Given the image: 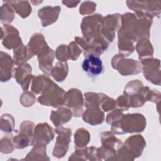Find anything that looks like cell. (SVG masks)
<instances>
[{
  "mask_svg": "<svg viewBox=\"0 0 161 161\" xmlns=\"http://www.w3.org/2000/svg\"><path fill=\"white\" fill-rule=\"evenodd\" d=\"M153 19L138 17L134 13L121 14V23L118 31L119 54L128 57L135 50L134 43L138 40L150 38V29Z\"/></svg>",
  "mask_w": 161,
  "mask_h": 161,
  "instance_id": "obj_1",
  "label": "cell"
},
{
  "mask_svg": "<svg viewBox=\"0 0 161 161\" xmlns=\"http://www.w3.org/2000/svg\"><path fill=\"white\" fill-rule=\"evenodd\" d=\"M147 120L142 114L128 113L123 114L118 121L112 124L111 130L116 135L139 133L145 130Z\"/></svg>",
  "mask_w": 161,
  "mask_h": 161,
  "instance_id": "obj_2",
  "label": "cell"
},
{
  "mask_svg": "<svg viewBox=\"0 0 161 161\" xmlns=\"http://www.w3.org/2000/svg\"><path fill=\"white\" fill-rule=\"evenodd\" d=\"M146 146L144 138L141 135L129 136L117 152L116 160H133L139 157Z\"/></svg>",
  "mask_w": 161,
  "mask_h": 161,
  "instance_id": "obj_3",
  "label": "cell"
},
{
  "mask_svg": "<svg viewBox=\"0 0 161 161\" xmlns=\"http://www.w3.org/2000/svg\"><path fill=\"white\" fill-rule=\"evenodd\" d=\"M100 138L102 146L97 148V155L99 160H115L117 152L123 143L116 137L111 131L102 132L100 134Z\"/></svg>",
  "mask_w": 161,
  "mask_h": 161,
  "instance_id": "obj_4",
  "label": "cell"
},
{
  "mask_svg": "<svg viewBox=\"0 0 161 161\" xmlns=\"http://www.w3.org/2000/svg\"><path fill=\"white\" fill-rule=\"evenodd\" d=\"M103 19V16L99 13L87 16L82 19L80 28L86 40H106L101 33Z\"/></svg>",
  "mask_w": 161,
  "mask_h": 161,
  "instance_id": "obj_5",
  "label": "cell"
},
{
  "mask_svg": "<svg viewBox=\"0 0 161 161\" xmlns=\"http://www.w3.org/2000/svg\"><path fill=\"white\" fill-rule=\"evenodd\" d=\"M65 93L62 88L51 80L38 97V101L43 106L59 108L64 104Z\"/></svg>",
  "mask_w": 161,
  "mask_h": 161,
  "instance_id": "obj_6",
  "label": "cell"
},
{
  "mask_svg": "<svg viewBox=\"0 0 161 161\" xmlns=\"http://www.w3.org/2000/svg\"><path fill=\"white\" fill-rule=\"evenodd\" d=\"M126 4L138 17H148L153 19L160 14V1H126Z\"/></svg>",
  "mask_w": 161,
  "mask_h": 161,
  "instance_id": "obj_7",
  "label": "cell"
},
{
  "mask_svg": "<svg viewBox=\"0 0 161 161\" xmlns=\"http://www.w3.org/2000/svg\"><path fill=\"white\" fill-rule=\"evenodd\" d=\"M111 65L114 69L117 70L123 76L136 75L142 71V65L140 62L131 58H125V57L119 53L113 57Z\"/></svg>",
  "mask_w": 161,
  "mask_h": 161,
  "instance_id": "obj_8",
  "label": "cell"
},
{
  "mask_svg": "<svg viewBox=\"0 0 161 161\" xmlns=\"http://www.w3.org/2000/svg\"><path fill=\"white\" fill-rule=\"evenodd\" d=\"M35 124L31 121H23L19 125V131L15 130L18 134L13 136V141L15 148L23 149L31 145Z\"/></svg>",
  "mask_w": 161,
  "mask_h": 161,
  "instance_id": "obj_9",
  "label": "cell"
},
{
  "mask_svg": "<svg viewBox=\"0 0 161 161\" xmlns=\"http://www.w3.org/2000/svg\"><path fill=\"white\" fill-rule=\"evenodd\" d=\"M55 131L57 134V136L52 154L55 157L60 158H62L69 150V144L71 142L72 130L69 128L61 126L57 127Z\"/></svg>",
  "mask_w": 161,
  "mask_h": 161,
  "instance_id": "obj_10",
  "label": "cell"
},
{
  "mask_svg": "<svg viewBox=\"0 0 161 161\" xmlns=\"http://www.w3.org/2000/svg\"><path fill=\"white\" fill-rule=\"evenodd\" d=\"M64 104L72 111L74 116H81L84 113V105L82 92L75 88L69 89L65 93Z\"/></svg>",
  "mask_w": 161,
  "mask_h": 161,
  "instance_id": "obj_11",
  "label": "cell"
},
{
  "mask_svg": "<svg viewBox=\"0 0 161 161\" xmlns=\"http://www.w3.org/2000/svg\"><path fill=\"white\" fill-rule=\"evenodd\" d=\"M140 63L144 77L150 82L160 86L161 81L160 60L153 57L147 58L140 60Z\"/></svg>",
  "mask_w": 161,
  "mask_h": 161,
  "instance_id": "obj_12",
  "label": "cell"
},
{
  "mask_svg": "<svg viewBox=\"0 0 161 161\" xmlns=\"http://www.w3.org/2000/svg\"><path fill=\"white\" fill-rule=\"evenodd\" d=\"M121 23V14L114 13L103 17L101 33L103 36L110 43L115 37V31L118 30Z\"/></svg>",
  "mask_w": 161,
  "mask_h": 161,
  "instance_id": "obj_13",
  "label": "cell"
},
{
  "mask_svg": "<svg viewBox=\"0 0 161 161\" xmlns=\"http://www.w3.org/2000/svg\"><path fill=\"white\" fill-rule=\"evenodd\" d=\"M75 42L82 50L84 56L90 54L100 56L108 47L109 43L106 40L87 41L84 37H75Z\"/></svg>",
  "mask_w": 161,
  "mask_h": 161,
  "instance_id": "obj_14",
  "label": "cell"
},
{
  "mask_svg": "<svg viewBox=\"0 0 161 161\" xmlns=\"http://www.w3.org/2000/svg\"><path fill=\"white\" fill-rule=\"evenodd\" d=\"M1 40L3 46L8 49H15L23 45L19 31L11 25L1 26Z\"/></svg>",
  "mask_w": 161,
  "mask_h": 161,
  "instance_id": "obj_15",
  "label": "cell"
},
{
  "mask_svg": "<svg viewBox=\"0 0 161 161\" xmlns=\"http://www.w3.org/2000/svg\"><path fill=\"white\" fill-rule=\"evenodd\" d=\"M55 130L47 123H38L34 129L31 145L36 144L48 145L55 136Z\"/></svg>",
  "mask_w": 161,
  "mask_h": 161,
  "instance_id": "obj_16",
  "label": "cell"
},
{
  "mask_svg": "<svg viewBox=\"0 0 161 161\" xmlns=\"http://www.w3.org/2000/svg\"><path fill=\"white\" fill-rule=\"evenodd\" d=\"M84 57L82 67L89 77H96L103 73V64L99 56L90 54Z\"/></svg>",
  "mask_w": 161,
  "mask_h": 161,
  "instance_id": "obj_17",
  "label": "cell"
},
{
  "mask_svg": "<svg viewBox=\"0 0 161 161\" xmlns=\"http://www.w3.org/2000/svg\"><path fill=\"white\" fill-rule=\"evenodd\" d=\"M14 77L23 91H27L32 80V68L29 64L25 63L14 68L13 71Z\"/></svg>",
  "mask_w": 161,
  "mask_h": 161,
  "instance_id": "obj_18",
  "label": "cell"
},
{
  "mask_svg": "<svg viewBox=\"0 0 161 161\" xmlns=\"http://www.w3.org/2000/svg\"><path fill=\"white\" fill-rule=\"evenodd\" d=\"M55 55V52L48 45L43 48L37 55L39 69L47 75H50Z\"/></svg>",
  "mask_w": 161,
  "mask_h": 161,
  "instance_id": "obj_19",
  "label": "cell"
},
{
  "mask_svg": "<svg viewBox=\"0 0 161 161\" xmlns=\"http://www.w3.org/2000/svg\"><path fill=\"white\" fill-rule=\"evenodd\" d=\"M15 63L11 56L3 51L0 53V80L2 82L8 81L13 75Z\"/></svg>",
  "mask_w": 161,
  "mask_h": 161,
  "instance_id": "obj_20",
  "label": "cell"
},
{
  "mask_svg": "<svg viewBox=\"0 0 161 161\" xmlns=\"http://www.w3.org/2000/svg\"><path fill=\"white\" fill-rule=\"evenodd\" d=\"M61 8L59 6H47L40 9L38 11V16L42 21L43 27H47L57 21Z\"/></svg>",
  "mask_w": 161,
  "mask_h": 161,
  "instance_id": "obj_21",
  "label": "cell"
},
{
  "mask_svg": "<svg viewBox=\"0 0 161 161\" xmlns=\"http://www.w3.org/2000/svg\"><path fill=\"white\" fill-rule=\"evenodd\" d=\"M44 36L40 33L33 34L26 46L29 58H31L35 55H37L41 50L47 46Z\"/></svg>",
  "mask_w": 161,
  "mask_h": 161,
  "instance_id": "obj_22",
  "label": "cell"
},
{
  "mask_svg": "<svg viewBox=\"0 0 161 161\" xmlns=\"http://www.w3.org/2000/svg\"><path fill=\"white\" fill-rule=\"evenodd\" d=\"M82 119L84 122L92 125H99L104 120V113L99 107L89 108L84 111Z\"/></svg>",
  "mask_w": 161,
  "mask_h": 161,
  "instance_id": "obj_23",
  "label": "cell"
},
{
  "mask_svg": "<svg viewBox=\"0 0 161 161\" xmlns=\"http://www.w3.org/2000/svg\"><path fill=\"white\" fill-rule=\"evenodd\" d=\"M72 116V112L70 109L60 107L56 111H52L50 119L56 127H59L69 121Z\"/></svg>",
  "mask_w": 161,
  "mask_h": 161,
  "instance_id": "obj_24",
  "label": "cell"
},
{
  "mask_svg": "<svg viewBox=\"0 0 161 161\" xmlns=\"http://www.w3.org/2000/svg\"><path fill=\"white\" fill-rule=\"evenodd\" d=\"M135 48L138 54L140 60L153 57V48L149 38H143L138 40Z\"/></svg>",
  "mask_w": 161,
  "mask_h": 161,
  "instance_id": "obj_25",
  "label": "cell"
},
{
  "mask_svg": "<svg viewBox=\"0 0 161 161\" xmlns=\"http://www.w3.org/2000/svg\"><path fill=\"white\" fill-rule=\"evenodd\" d=\"M22 18H27L31 13V7L28 1H4Z\"/></svg>",
  "mask_w": 161,
  "mask_h": 161,
  "instance_id": "obj_26",
  "label": "cell"
},
{
  "mask_svg": "<svg viewBox=\"0 0 161 161\" xmlns=\"http://www.w3.org/2000/svg\"><path fill=\"white\" fill-rule=\"evenodd\" d=\"M46 145L36 144L33 145L31 150L23 159L25 160H49L50 158L46 153Z\"/></svg>",
  "mask_w": 161,
  "mask_h": 161,
  "instance_id": "obj_27",
  "label": "cell"
},
{
  "mask_svg": "<svg viewBox=\"0 0 161 161\" xmlns=\"http://www.w3.org/2000/svg\"><path fill=\"white\" fill-rule=\"evenodd\" d=\"M69 73V66L67 62L58 61L53 67L50 75L57 82L64 81Z\"/></svg>",
  "mask_w": 161,
  "mask_h": 161,
  "instance_id": "obj_28",
  "label": "cell"
},
{
  "mask_svg": "<svg viewBox=\"0 0 161 161\" xmlns=\"http://www.w3.org/2000/svg\"><path fill=\"white\" fill-rule=\"evenodd\" d=\"M52 80L45 75H37L32 79L31 90L35 94H40L43 91L46 86Z\"/></svg>",
  "mask_w": 161,
  "mask_h": 161,
  "instance_id": "obj_29",
  "label": "cell"
},
{
  "mask_svg": "<svg viewBox=\"0 0 161 161\" xmlns=\"http://www.w3.org/2000/svg\"><path fill=\"white\" fill-rule=\"evenodd\" d=\"M90 141V133L84 128H78L74 133V143L75 148L86 147Z\"/></svg>",
  "mask_w": 161,
  "mask_h": 161,
  "instance_id": "obj_30",
  "label": "cell"
},
{
  "mask_svg": "<svg viewBox=\"0 0 161 161\" xmlns=\"http://www.w3.org/2000/svg\"><path fill=\"white\" fill-rule=\"evenodd\" d=\"M0 8V20L1 23L10 25L15 18L14 11L13 8L4 1Z\"/></svg>",
  "mask_w": 161,
  "mask_h": 161,
  "instance_id": "obj_31",
  "label": "cell"
},
{
  "mask_svg": "<svg viewBox=\"0 0 161 161\" xmlns=\"http://www.w3.org/2000/svg\"><path fill=\"white\" fill-rule=\"evenodd\" d=\"M104 96L105 94L104 93H96L94 92H86L84 94V106L86 108H100L101 101Z\"/></svg>",
  "mask_w": 161,
  "mask_h": 161,
  "instance_id": "obj_32",
  "label": "cell"
},
{
  "mask_svg": "<svg viewBox=\"0 0 161 161\" xmlns=\"http://www.w3.org/2000/svg\"><path fill=\"white\" fill-rule=\"evenodd\" d=\"M13 60L14 61L15 65L18 66L26 63L28 60H30L26 46L23 44L18 48L13 50Z\"/></svg>",
  "mask_w": 161,
  "mask_h": 161,
  "instance_id": "obj_33",
  "label": "cell"
},
{
  "mask_svg": "<svg viewBox=\"0 0 161 161\" xmlns=\"http://www.w3.org/2000/svg\"><path fill=\"white\" fill-rule=\"evenodd\" d=\"M143 86V82L140 80H133L126 84L123 94L127 96L134 95L140 92Z\"/></svg>",
  "mask_w": 161,
  "mask_h": 161,
  "instance_id": "obj_34",
  "label": "cell"
},
{
  "mask_svg": "<svg viewBox=\"0 0 161 161\" xmlns=\"http://www.w3.org/2000/svg\"><path fill=\"white\" fill-rule=\"evenodd\" d=\"M1 130L5 133L14 131V119L10 114H3L1 117Z\"/></svg>",
  "mask_w": 161,
  "mask_h": 161,
  "instance_id": "obj_35",
  "label": "cell"
},
{
  "mask_svg": "<svg viewBox=\"0 0 161 161\" xmlns=\"http://www.w3.org/2000/svg\"><path fill=\"white\" fill-rule=\"evenodd\" d=\"M12 135H6L2 138L0 141L1 152L3 153H11L14 149Z\"/></svg>",
  "mask_w": 161,
  "mask_h": 161,
  "instance_id": "obj_36",
  "label": "cell"
},
{
  "mask_svg": "<svg viewBox=\"0 0 161 161\" xmlns=\"http://www.w3.org/2000/svg\"><path fill=\"white\" fill-rule=\"evenodd\" d=\"M67 48L69 58L73 61L76 60L79 58L80 53L82 52V50L75 41L70 42L67 45Z\"/></svg>",
  "mask_w": 161,
  "mask_h": 161,
  "instance_id": "obj_37",
  "label": "cell"
},
{
  "mask_svg": "<svg viewBox=\"0 0 161 161\" xmlns=\"http://www.w3.org/2000/svg\"><path fill=\"white\" fill-rule=\"evenodd\" d=\"M19 101L24 107H30L35 103L36 97L32 92L25 91L21 94Z\"/></svg>",
  "mask_w": 161,
  "mask_h": 161,
  "instance_id": "obj_38",
  "label": "cell"
},
{
  "mask_svg": "<svg viewBox=\"0 0 161 161\" xmlns=\"http://www.w3.org/2000/svg\"><path fill=\"white\" fill-rule=\"evenodd\" d=\"M96 9V4L93 1H84L79 7V13L82 15L91 14Z\"/></svg>",
  "mask_w": 161,
  "mask_h": 161,
  "instance_id": "obj_39",
  "label": "cell"
},
{
  "mask_svg": "<svg viewBox=\"0 0 161 161\" xmlns=\"http://www.w3.org/2000/svg\"><path fill=\"white\" fill-rule=\"evenodd\" d=\"M100 108L105 112L112 111L116 108V100L105 94L101 101Z\"/></svg>",
  "mask_w": 161,
  "mask_h": 161,
  "instance_id": "obj_40",
  "label": "cell"
},
{
  "mask_svg": "<svg viewBox=\"0 0 161 161\" xmlns=\"http://www.w3.org/2000/svg\"><path fill=\"white\" fill-rule=\"evenodd\" d=\"M55 57L58 61L61 62H67L68 60L70 59L67 45H59L55 52Z\"/></svg>",
  "mask_w": 161,
  "mask_h": 161,
  "instance_id": "obj_41",
  "label": "cell"
},
{
  "mask_svg": "<svg viewBox=\"0 0 161 161\" xmlns=\"http://www.w3.org/2000/svg\"><path fill=\"white\" fill-rule=\"evenodd\" d=\"M123 111L120 109L115 108L114 109L112 110L111 113H109L106 118V121L108 125H111L114 123L118 121L123 116Z\"/></svg>",
  "mask_w": 161,
  "mask_h": 161,
  "instance_id": "obj_42",
  "label": "cell"
},
{
  "mask_svg": "<svg viewBox=\"0 0 161 161\" xmlns=\"http://www.w3.org/2000/svg\"><path fill=\"white\" fill-rule=\"evenodd\" d=\"M129 108L130 105L128 97L124 94L119 96L116 100V108L120 109L123 112L128 110Z\"/></svg>",
  "mask_w": 161,
  "mask_h": 161,
  "instance_id": "obj_43",
  "label": "cell"
},
{
  "mask_svg": "<svg viewBox=\"0 0 161 161\" xmlns=\"http://www.w3.org/2000/svg\"><path fill=\"white\" fill-rule=\"evenodd\" d=\"M80 1H63L62 3L66 6L67 7L69 8H72L74 7H76L77 6V4L79 3H80Z\"/></svg>",
  "mask_w": 161,
  "mask_h": 161,
  "instance_id": "obj_44",
  "label": "cell"
}]
</instances>
